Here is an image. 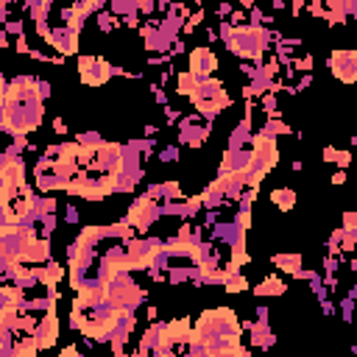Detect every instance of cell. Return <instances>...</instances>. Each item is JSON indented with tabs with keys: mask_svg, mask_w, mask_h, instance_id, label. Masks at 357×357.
Returning a JSON list of instances; mask_svg holds the SVG:
<instances>
[{
	"mask_svg": "<svg viewBox=\"0 0 357 357\" xmlns=\"http://www.w3.org/2000/svg\"><path fill=\"white\" fill-rule=\"evenodd\" d=\"M273 201H279V206H282V209H287V206H293V192L279 190V192H273Z\"/></svg>",
	"mask_w": 357,
	"mask_h": 357,
	"instance_id": "6da1fadb",
	"label": "cell"
},
{
	"mask_svg": "<svg viewBox=\"0 0 357 357\" xmlns=\"http://www.w3.org/2000/svg\"><path fill=\"white\" fill-rule=\"evenodd\" d=\"M0 98H3V81H0Z\"/></svg>",
	"mask_w": 357,
	"mask_h": 357,
	"instance_id": "7a4b0ae2",
	"label": "cell"
}]
</instances>
